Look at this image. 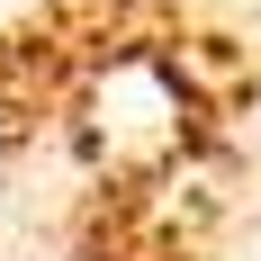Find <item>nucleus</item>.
Returning <instances> with one entry per match:
<instances>
[{
  "mask_svg": "<svg viewBox=\"0 0 261 261\" xmlns=\"http://www.w3.org/2000/svg\"><path fill=\"white\" fill-rule=\"evenodd\" d=\"M216 36H198L189 0H36L0 18V189L72 126L117 72L162 63L198 72Z\"/></svg>",
  "mask_w": 261,
  "mask_h": 261,
  "instance_id": "obj_1",
  "label": "nucleus"
}]
</instances>
